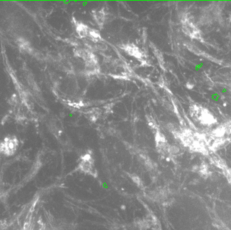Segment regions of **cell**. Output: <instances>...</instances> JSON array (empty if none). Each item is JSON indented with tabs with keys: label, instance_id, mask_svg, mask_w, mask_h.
Returning <instances> with one entry per match:
<instances>
[{
	"label": "cell",
	"instance_id": "1",
	"mask_svg": "<svg viewBox=\"0 0 231 230\" xmlns=\"http://www.w3.org/2000/svg\"><path fill=\"white\" fill-rule=\"evenodd\" d=\"M19 147V140L16 135H8L0 141V156L10 157L16 154Z\"/></svg>",
	"mask_w": 231,
	"mask_h": 230
},
{
	"label": "cell",
	"instance_id": "2",
	"mask_svg": "<svg viewBox=\"0 0 231 230\" xmlns=\"http://www.w3.org/2000/svg\"><path fill=\"white\" fill-rule=\"evenodd\" d=\"M195 114L198 115L199 120L201 123L203 124L210 125V124H215L217 122L216 118L214 117V115L206 109L199 108Z\"/></svg>",
	"mask_w": 231,
	"mask_h": 230
},
{
	"label": "cell",
	"instance_id": "3",
	"mask_svg": "<svg viewBox=\"0 0 231 230\" xmlns=\"http://www.w3.org/2000/svg\"><path fill=\"white\" fill-rule=\"evenodd\" d=\"M226 131L227 130H226V128L225 126H219V127L217 128L216 129L213 131V134L214 135H216V136H223V135L225 134Z\"/></svg>",
	"mask_w": 231,
	"mask_h": 230
}]
</instances>
